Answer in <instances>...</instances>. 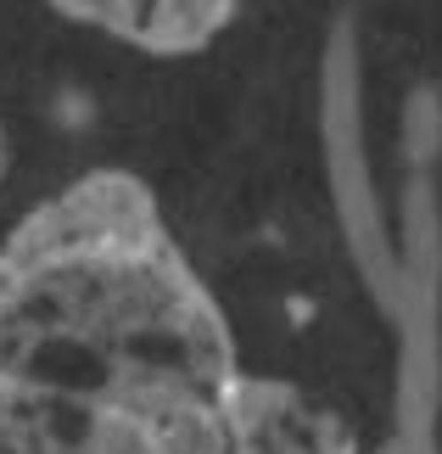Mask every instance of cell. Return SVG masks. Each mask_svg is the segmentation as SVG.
<instances>
[{
  "label": "cell",
  "instance_id": "1",
  "mask_svg": "<svg viewBox=\"0 0 442 454\" xmlns=\"http://www.w3.org/2000/svg\"><path fill=\"white\" fill-rule=\"evenodd\" d=\"M236 371L146 180L79 174L0 241V454H224Z\"/></svg>",
  "mask_w": 442,
  "mask_h": 454
},
{
  "label": "cell",
  "instance_id": "2",
  "mask_svg": "<svg viewBox=\"0 0 442 454\" xmlns=\"http://www.w3.org/2000/svg\"><path fill=\"white\" fill-rule=\"evenodd\" d=\"M224 454H359V432L308 387L241 364L224 387Z\"/></svg>",
  "mask_w": 442,
  "mask_h": 454
},
{
  "label": "cell",
  "instance_id": "3",
  "mask_svg": "<svg viewBox=\"0 0 442 454\" xmlns=\"http://www.w3.org/2000/svg\"><path fill=\"white\" fill-rule=\"evenodd\" d=\"M67 23H84L146 57H197L236 23L246 0H50Z\"/></svg>",
  "mask_w": 442,
  "mask_h": 454
},
{
  "label": "cell",
  "instance_id": "4",
  "mask_svg": "<svg viewBox=\"0 0 442 454\" xmlns=\"http://www.w3.org/2000/svg\"><path fill=\"white\" fill-rule=\"evenodd\" d=\"M0 174H6V135H0Z\"/></svg>",
  "mask_w": 442,
  "mask_h": 454
}]
</instances>
